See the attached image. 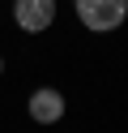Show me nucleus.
<instances>
[{"instance_id": "obj_1", "label": "nucleus", "mask_w": 128, "mask_h": 133, "mask_svg": "<svg viewBox=\"0 0 128 133\" xmlns=\"http://www.w3.org/2000/svg\"><path fill=\"white\" fill-rule=\"evenodd\" d=\"M73 13L90 35H115L128 22V0H73Z\"/></svg>"}, {"instance_id": "obj_3", "label": "nucleus", "mask_w": 128, "mask_h": 133, "mask_svg": "<svg viewBox=\"0 0 128 133\" xmlns=\"http://www.w3.org/2000/svg\"><path fill=\"white\" fill-rule=\"evenodd\" d=\"M56 13H60L56 0H13V22H17V30H26V35L51 30L56 26Z\"/></svg>"}, {"instance_id": "obj_2", "label": "nucleus", "mask_w": 128, "mask_h": 133, "mask_svg": "<svg viewBox=\"0 0 128 133\" xmlns=\"http://www.w3.org/2000/svg\"><path fill=\"white\" fill-rule=\"evenodd\" d=\"M64 112H68V99L60 86H34L30 99H26V116L34 124H60Z\"/></svg>"}, {"instance_id": "obj_4", "label": "nucleus", "mask_w": 128, "mask_h": 133, "mask_svg": "<svg viewBox=\"0 0 128 133\" xmlns=\"http://www.w3.org/2000/svg\"><path fill=\"white\" fill-rule=\"evenodd\" d=\"M0 77H4V56H0Z\"/></svg>"}]
</instances>
